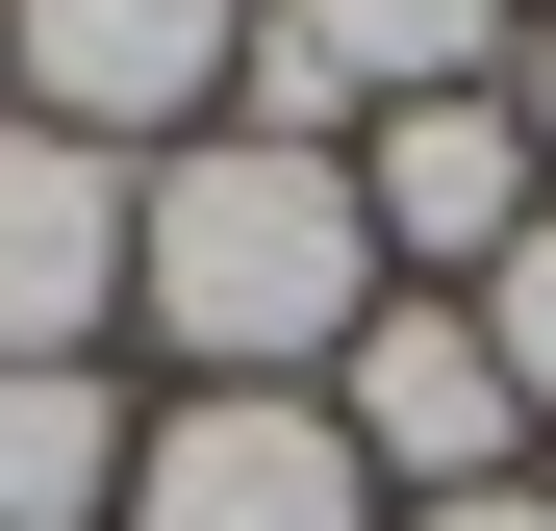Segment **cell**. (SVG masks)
Returning a JSON list of instances; mask_svg holds the SVG:
<instances>
[{
	"mask_svg": "<svg viewBox=\"0 0 556 531\" xmlns=\"http://www.w3.org/2000/svg\"><path fill=\"white\" fill-rule=\"evenodd\" d=\"M228 51H253V0H0V102L127 152V177L228 127Z\"/></svg>",
	"mask_w": 556,
	"mask_h": 531,
	"instance_id": "cell-2",
	"label": "cell"
},
{
	"mask_svg": "<svg viewBox=\"0 0 556 531\" xmlns=\"http://www.w3.org/2000/svg\"><path fill=\"white\" fill-rule=\"evenodd\" d=\"M329 430H354V481H380V506H481V481H531L506 354H481V304H430V279L329 354Z\"/></svg>",
	"mask_w": 556,
	"mask_h": 531,
	"instance_id": "cell-5",
	"label": "cell"
},
{
	"mask_svg": "<svg viewBox=\"0 0 556 531\" xmlns=\"http://www.w3.org/2000/svg\"><path fill=\"white\" fill-rule=\"evenodd\" d=\"M127 380L102 354H51V380H0V531H127Z\"/></svg>",
	"mask_w": 556,
	"mask_h": 531,
	"instance_id": "cell-7",
	"label": "cell"
},
{
	"mask_svg": "<svg viewBox=\"0 0 556 531\" xmlns=\"http://www.w3.org/2000/svg\"><path fill=\"white\" fill-rule=\"evenodd\" d=\"M127 531H405V506L354 481L329 380H177L127 430Z\"/></svg>",
	"mask_w": 556,
	"mask_h": 531,
	"instance_id": "cell-3",
	"label": "cell"
},
{
	"mask_svg": "<svg viewBox=\"0 0 556 531\" xmlns=\"http://www.w3.org/2000/svg\"><path fill=\"white\" fill-rule=\"evenodd\" d=\"M506 102H531V152H556V0H531V26H506Z\"/></svg>",
	"mask_w": 556,
	"mask_h": 531,
	"instance_id": "cell-9",
	"label": "cell"
},
{
	"mask_svg": "<svg viewBox=\"0 0 556 531\" xmlns=\"http://www.w3.org/2000/svg\"><path fill=\"white\" fill-rule=\"evenodd\" d=\"M481 354H506V405H531V456H556V203L506 228V279H481Z\"/></svg>",
	"mask_w": 556,
	"mask_h": 531,
	"instance_id": "cell-8",
	"label": "cell"
},
{
	"mask_svg": "<svg viewBox=\"0 0 556 531\" xmlns=\"http://www.w3.org/2000/svg\"><path fill=\"white\" fill-rule=\"evenodd\" d=\"M127 203H152L127 152H76V127L0 102V380H51V354L127 329Z\"/></svg>",
	"mask_w": 556,
	"mask_h": 531,
	"instance_id": "cell-6",
	"label": "cell"
},
{
	"mask_svg": "<svg viewBox=\"0 0 556 531\" xmlns=\"http://www.w3.org/2000/svg\"><path fill=\"white\" fill-rule=\"evenodd\" d=\"M380 304H405V279H380V228H354V152H278V127L152 152V203H127V329L177 354V380H329Z\"/></svg>",
	"mask_w": 556,
	"mask_h": 531,
	"instance_id": "cell-1",
	"label": "cell"
},
{
	"mask_svg": "<svg viewBox=\"0 0 556 531\" xmlns=\"http://www.w3.org/2000/svg\"><path fill=\"white\" fill-rule=\"evenodd\" d=\"M531 506H556V456H531Z\"/></svg>",
	"mask_w": 556,
	"mask_h": 531,
	"instance_id": "cell-11",
	"label": "cell"
},
{
	"mask_svg": "<svg viewBox=\"0 0 556 531\" xmlns=\"http://www.w3.org/2000/svg\"><path fill=\"white\" fill-rule=\"evenodd\" d=\"M405 531H556V506H531V481H481V506H405Z\"/></svg>",
	"mask_w": 556,
	"mask_h": 531,
	"instance_id": "cell-10",
	"label": "cell"
},
{
	"mask_svg": "<svg viewBox=\"0 0 556 531\" xmlns=\"http://www.w3.org/2000/svg\"><path fill=\"white\" fill-rule=\"evenodd\" d=\"M531 203H556V152H531L506 76H455V102H380V127H354V228H380V279H430V304H481Z\"/></svg>",
	"mask_w": 556,
	"mask_h": 531,
	"instance_id": "cell-4",
	"label": "cell"
}]
</instances>
